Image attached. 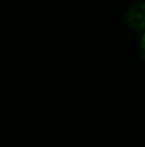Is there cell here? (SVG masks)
Returning a JSON list of instances; mask_svg holds the SVG:
<instances>
[{"label": "cell", "instance_id": "cell-1", "mask_svg": "<svg viewBox=\"0 0 145 147\" xmlns=\"http://www.w3.org/2000/svg\"><path fill=\"white\" fill-rule=\"evenodd\" d=\"M126 22L132 29L135 31H144L145 28V5L144 3H135L128 9L126 12Z\"/></svg>", "mask_w": 145, "mask_h": 147}]
</instances>
